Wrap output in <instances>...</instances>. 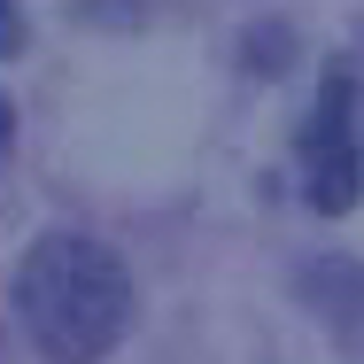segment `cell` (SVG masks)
<instances>
[{
    "label": "cell",
    "mask_w": 364,
    "mask_h": 364,
    "mask_svg": "<svg viewBox=\"0 0 364 364\" xmlns=\"http://www.w3.org/2000/svg\"><path fill=\"white\" fill-rule=\"evenodd\" d=\"M16 318L47 364H101L132 333V272L93 232H47L16 272Z\"/></svg>",
    "instance_id": "1"
},
{
    "label": "cell",
    "mask_w": 364,
    "mask_h": 364,
    "mask_svg": "<svg viewBox=\"0 0 364 364\" xmlns=\"http://www.w3.org/2000/svg\"><path fill=\"white\" fill-rule=\"evenodd\" d=\"M364 194V147H357V93L349 77H326L302 117V202L318 218H349Z\"/></svg>",
    "instance_id": "2"
},
{
    "label": "cell",
    "mask_w": 364,
    "mask_h": 364,
    "mask_svg": "<svg viewBox=\"0 0 364 364\" xmlns=\"http://www.w3.org/2000/svg\"><path fill=\"white\" fill-rule=\"evenodd\" d=\"M294 302H302L349 357H364V264L357 256H318V264H302V272H294Z\"/></svg>",
    "instance_id": "3"
},
{
    "label": "cell",
    "mask_w": 364,
    "mask_h": 364,
    "mask_svg": "<svg viewBox=\"0 0 364 364\" xmlns=\"http://www.w3.org/2000/svg\"><path fill=\"white\" fill-rule=\"evenodd\" d=\"M23 47V0H0V55Z\"/></svg>",
    "instance_id": "4"
},
{
    "label": "cell",
    "mask_w": 364,
    "mask_h": 364,
    "mask_svg": "<svg viewBox=\"0 0 364 364\" xmlns=\"http://www.w3.org/2000/svg\"><path fill=\"white\" fill-rule=\"evenodd\" d=\"M8 140H16V109H8V93H0V155H8Z\"/></svg>",
    "instance_id": "5"
}]
</instances>
